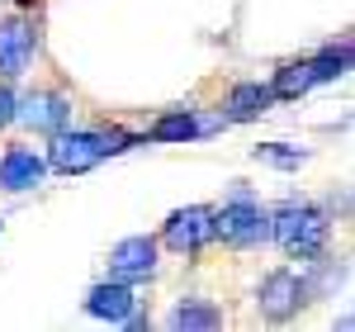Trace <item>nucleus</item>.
Instances as JSON below:
<instances>
[{
    "label": "nucleus",
    "instance_id": "1",
    "mask_svg": "<svg viewBox=\"0 0 355 332\" xmlns=\"http://www.w3.org/2000/svg\"><path fill=\"white\" fill-rule=\"evenodd\" d=\"M270 238L289 261H313V256L327 251L331 219L308 199H289V204L270 209Z\"/></svg>",
    "mask_w": 355,
    "mask_h": 332
},
{
    "label": "nucleus",
    "instance_id": "2",
    "mask_svg": "<svg viewBox=\"0 0 355 332\" xmlns=\"http://www.w3.org/2000/svg\"><path fill=\"white\" fill-rule=\"evenodd\" d=\"M214 242L232 251H251L261 242H270V209H261L242 181H237L232 199L223 209H214Z\"/></svg>",
    "mask_w": 355,
    "mask_h": 332
},
{
    "label": "nucleus",
    "instance_id": "3",
    "mask_svg": "<svg viewBox=\"0 0 355 332\" xmlns=\"http://www.w3.org/2000/svg\"><path fill=\"white\" fill-rule=\"evenodd\" d=\"M43 162L57 176H85L105 162V138H100V128H71V133L62 128V133H53V147Z\"/></svg>",
    "mask_w": 355,
    "mask_h": 332
},
{
    "label": "nucleus",
    "instance_id": "4",
    "mask_svg": "<svg viewBox=\"0 0 355 332\" xmlns=\"http://www.w3.org/2000/svg\"><path fill=\"white\" fill-rule=\"evenodd\" d=\"M157 242L166 251H175V256H199L214 242V204H185V209L166 214Z\"/></svg>",
    "mask_w": 355,
    "mask_h": 332
},
{
    "label": "nucleus",
    "instance_id": "5",
    "mask_svg": "<svg viewBox=\"0 0 355 332\" xmlns=\"http://www.w3.org/2000/svg\"><path fill=\"white\" fill-rule=\"evenodd\" d=\"M33 57H38V28H33V19H28L24 10L5 15L0 19V81L28 76Z\"/></svg>",
    "mask_w": 355,
    "mask_h": 332
},
{
    "label": "nucleus",
    "instance_id": "6",
    "mask_svg": "<svg viewBox=\"0 0 355 332\" xmlns=\"http://www.w3.org/2000/svg\"><path fill=\"white\" fill-rule=\"evenodd\" d=\"M256 308H261L266 323H289V318H299V308H308L303 276H294L289 266H275L270 276L261 280V290H256Z\"/></svg>",
    "mask_w": 355,
    "mask_h": 332
},
{
    "label": "nucleus",
    "instance_id": "7",
    "mask_svg": "<svg viewBox=\"0 0 355 332\" xmlns=\"http://www.w3.org/2000/svg\"><path fill=\"white\" fill-rule=\"evenodd\" d=\"M157 256H162V242H157V238H147V233L119 238V242L110 247V280L142 285V280L157 276Z\"/></svg>",
    "mask_w": 355,
    "mask_h": 332
},
{
    "label": "nucleus",
    "instance_id": "8",
    "mask_svg": "<svg viewBox=\"0 0 355 332\" xmlns=\"http://www.w3.org/2000/svg\"><path fill=\"white\" fill-rule=\"evenodd\" d=\"M15 119H24L33 133L53 138V133H62V128L71 124V95H67V90H33V95L19 100Z\"/></svg>",
    "mask_w": 355,
    "mask_h": 332
},
{
    "label": "nucleus",
    "instance_id": "9",
    "mask_svg": "<svg viewBox=\"0 0 355 332\" xmlns=\"http://www.w3.org/2000/svg\"><path fill=\"white\" fill-rule=\"evenodd\" d=\"M43 176H48V162L24 147V142H10L5 152H0V190L19 194V190H33V185H43Z\"/></svg>",
    "mask_w": 355,
    "mask_h": 332
},
{
    "label": "nucleus",
    "instance_id": "10",
    "mask_svg": "<svg viewBox=\"0 0 355 332\" xmlns=\"http://www.w3.org/2000/svg\"><path fill=\"white\" fill-rule=\"evenodd\" d=\"M279 100L270 95L266 81H232L227 85V100H223V119L227 124H256L261 114H270Z\"/></svg>",
    "mask_w": 355,
    "mask_h": 332
},
{
    "label": "nucleus",
    "instance_id": "11",
    "mask_svg": "<svg viewBox=\"0 0 355 332\" xmlns=\"http://www.w3.org/2000/svg\"><path fill=\"white\" fill-rule=\"evenodd\" d=\"M81 304H85V313H90V318L123 323V318L137 308V299H133V285H123V280H100V285H90V290H85Z\"/></svg>",
    "mask_w": 355,
    "mask_h": 332
},
{
    "label": "nucleus",
    "instance_id": "12",
    "mask_svg": "<svg viewBox=\"0 0 355 332\" xmlns=\"http://www.w3.org/2000/svg\"><path fill=\"white\" fill-rule=\"evenodd\" d=\"M166 328H171V332H214V328H223V308L214 304V299L185 294V299H175L171 318H166Z\"/></svg>",
    "mask_w": 355,
    "mask_h": 332
},
{
    "label": "nucleus",
    "instance_id": "13",
    "mask_svg": "<svg viewBox=\"0 0 355 332\" xmlns=\"http://www.w3.org/2000/svg\"><path fill=\"white\" fill-rule=\"evenodd\" d=\"M266 85H270L275 100H303V95L318 85V76H313V62H308V57H294V62H279Z\"/></svg>",
    "mask_w": 355,
    "mask_h": 332
},
{
    "label": "nucleus",
    "instance_id": "14",
    "mask_svg": "<svg viewBox=\"0 0 355 332\" xmlns=\"http://www.w3.org/2000/svg\"><path fill=\"white\" fill-rule=\"evenodd\" d=\"M142 138L147 142H194V138H204V128H199V114L194 110H166L147 124Z\"/></svg>",
    "mask_w": 355,
    "mask_h": 332
},
{
    "label": "nucleus",
    "instance_id": "15",
    "mask_svg": "<svg viewBox=\"0 0 355 332\" xmlns=\"http://www.w3.org/2000/svg\"><path fill=\"white\" fill-rule=\"evenodd\" d=\"M308 62H313V76H318V85H322V81H341V76L351 72V38L318 48V53L308 57Z\"/></svg>",
    "mask_w": 355,
    "mask_h": 332
},
{
    "label": "nucleus",
    "instance_id": "16",
    "mask_svg": "<svg viewBox=\"0 0 355 332\" xmlns=\"http://www.w3.org/2000/svg\"><path fill=\"white\" fill-rule=\"evenodd\" d=\"M251 157L266 166H279V171H299L308 162V147H289V142H261V147H251Z\"/></svg>",
    "mask_w": 355,
    "mask_h": 332
},
{
    "label": "nucleus",
    "instance_id": "17",
    "mask_svg": "<svg viewBox=\"0 0 355 332\" xmlns=\"http://www.w3.org/2000/svg\"><path fill=\"white\" fill-rule=\"evenodd\" d=\"M15 110H19V95L10 90V81H0V128L15 124Z\"/></svg>",
    "mask_w": 355,
    "mask_h": 332
},
{
    "label": "nucleus",
    "instance_id": "18",
    "mask_svg": "<svg viewBox=\"0 0 355 332\" xmlns=\"http://www.w3.org/2000/svg\"><path fill=\"white\" fill-rule=\"evenodd\" d=\"M10 5H15V10H33L38 0H10Z\"/></svg>",
    "mask_w": 355,
    "mask_h": 332
}]
</instances>
